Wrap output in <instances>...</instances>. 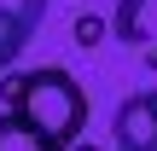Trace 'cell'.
I'll list each match as a JSON object with an SVG mask.
<instances>
[{
	"instance_id": "1",
	"label": "cell",
	"mask_w": 157,
	"mask_h": 151,
	"mask_svg": "<svg viewBox=\"0 0 157 151\" xmlns=\"http://www.w3.org/2000/svg\"><path fill=\"white\" fill-rule=\"evenodd\" d=\"M0 116L35 128L47 145L70 151L87 134V93L70 70L58 64H41V70H12L0 76Z\"/></svg>"
},
{
	"instance_id": "6",
	"label": "cell",
	"mask_w": 157,
	"mask_h": 151,
	"mask_svg": "<svg viewBox=\"0 0 157 151\" xmlns=\"http://www.w3.org/2000/svg\"><path fill=\"white\" fill-rule=\"evenodd\" d=\"M23 47H29V35H23V29H12V23H0V76L17 64V52H23Z\"/></svg>"
},
{
	"instance_id": "3",
	"label": "cell",
	"mask_w": 157,
	"mask_h": 151,
	"mask_svg": "<svg viewBox=\"0 0 157 151\" xmlns=\"http://www.w3.org/2000/svg\"><path fill=\"white\" fill-rule=\"evenodd\" d=\"M105 29L157 70V0H117V17H111Z\"/></svg>"
},
{
	"instance_id": "8",
	"label": "cell",
	"mask_w": 157,
	"mask_h": 151,
	"mask_svg": "<svg viewBox=\"0 0 157 151\" xmlns=\"http://www.w3.org/2000/svg\"><path fill=\"white\" fill-rule=\"evenodd\" d=\"M70 151H105V145H87V140H76V145H70Z\"/></svg>"
},
{
	"instance_id": "2",
	"label": "cell",
	"mask_w": 157,
	"mask_h": 151,
	"mask_svg": "<svg viewBox=\"0 0 157 151\" xmlns=\"http://www.w3.org/2000/svg\"><path fill=\"white\" fill-rule=\"evenodd\" d=\"M105 151H157V87H140L117 105Z\"/></svg>"
},
{
	"instance_id": "5",
	"label": "cell",
	"mask_w": 157,
	"mask_h": 151,
	"mask_svg": "<svg viewBox=\"0 0 157 151\" xmlns=\"http://www.w3.org/2000/svg\"><path fill=\"white\" fill-rule=\"evenodd\" d=\"M0 151H58L47 145L35 128H23V122H12V116H0Z\"/></svg>"
},
{
	"instance_id": "7",
	"label": "cell",
	"mask_w": 157,
	"mask_h": 151,
	"mask_svg": "<svg viewBox=\"0 0 157 151\" xmlns=\"http://www.w3.org/2000/svg\"><path fill=\"white\" fill-rule=\"evenodd\" d=\"M111 29H105V17H93V12H82L76 17V47H99Z\"/></svg>"
},
{
	"instance_id": "4",
	"label": "cell",
	"mask_w": 157,
	"mask_h": 151,
	"mask_svg": "<svg viewBox=\"0 0 157 151\" xmlns=\"http://www.w3.org/2000/svg\"><path fill=\"white\" fill-rule=\"evenodd\" d=\"M47 6H52V0H0V23H12V29L35 35V29H41V17H47Z\"/></svg>"
}]
</instances>
